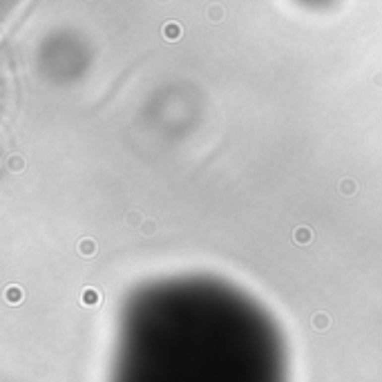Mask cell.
Listing matches in <instances>:
<instances>
[{"label":"cell","mask_w":382,"mask_h":382,"mask_svg":"<svg viewBox=\"0 0 382 382\" xmlns=\"http://www.w3.org/2000/svg\"><path fill=\"white\" fill-rule=\"evenodd\" d=\"M103 302V295H101L99 288L94 286H85L81 291V304L83 306H99Z\"/></svg>","instance_id":"1"},{"label":"cell","mask_w":382,"mask_h":382,"mask_svg":"<svg viewBox=\"0 0 382 382\" xmlns=\"http://www.w3.org/2000/svg\"><path fill=\"white\" fill-rule=\"evenodd\" d=\"M2 297H5L7 304H20V302L25 300V291H23V286H18V284H9V286H5V291H2Z\"/></svg>","instance_id":"2"},{"label":"cell","mask_w":382,"mask_h":382,"mask_svg":"<svg viewBox=\"0 0 382 382\" xmlns=\"http://www.w3.org/2000/svg\"><path fill=\"white\" fill-rule=\"evenodd\" d=\"M293 242L297 244V246H309L311 242H313V228L311 226H297L295 230H293Z\"/></svg>","instance_id":"3"},{"label":"cell","mask_w":382,"mask_h":382,"mask_svg":"<svg viewBox=\"0 0 382 382\" xmlns=\"http://www.w3.org/2000/svg\"><path fill=\"white\" fill-rule=\"evenodd\" d=\"M161 34H163V38L166 41H179L181 38V34H184V27H181L179 23H175V20H168V23H163V27H161Z\"/></svg>","instance_id":"4"},{"label":"cell","mask_w":382,"mask_h":382,"mask_svg":"<svg viewBox=\"0 0 382 382\" xmlns=\"http://www.w3.org/2000/svg\"><path fill=\"white\" fill-rule=\"evenodd\" d=\"M76 251H78V255H81V257H85V259H90V257H94V255H96V251H99V246H96V242H94V239H92V237H83L81 242H78Z\"/></svg>","instance_id":"5"},{"label":"cell","mask_w":382,"mask_h":382,"mask_svg":"<svg viewBox=\"0 0 382 382\" xmlns=\"http://www.w3.org/2000/svg\"><path fill=\"white\" fill-rule=\"evenodd\" d=\"M313 328L315 331H326L328 326H331V315H326V313H315L313 315Z\"/></svg>","instance_id":"6"},{"label":"cell","mask_w":382,"mask_h":382,"mask_svg":"<svg viewBox=\"0 0 382 382\" xmlns=\"http://www.w3.org/2000/svg\"><path fill=\"white\" fill-rule=\"evenodd\" d=\"M7 168H9V172H16V175H20V172L25 170V159L20 157V154H11L9 161H7Z\"/></svg>","instance_id":"7"},{"label":"cell","mask_w":382,"mask_h":382,"mask_svg":"<svg viewBox=\"0 0 382 382\" xmlns=\"http://www.w3.org/2000/svg\"><path fill=\"white\" fill-rule=\"evenodd\" d=\"M143 217H141V212L139 210H130L126 215V226H130V228H141L143 226Z\"/></svg>","instance_id":"8"},{"label":"cell","mask_w":382,"mask_h":382,"mask_svg":"<svg viewBox=\"0 0 382 382\" xmlns=\"http://www.w3.org/2000/svg\"><path fill=\"white\" fill-rule=\"evenodd\" d=\"M340 190H342V194H346V197H351V194L358 190V186H355V181L353 179H342L340 181Z\"/></svg>","instance_id":"9"},{"label":"cell","mask_w":382,"mask_h":382,"mask_svg":"<svg viewBox=\"0 0 382 382\" xmlns=\"http://www.w3.org/2000/svg\"><path fill=\"white\" fill-rule=\"evenodd\" d=\"M141 230H143V235H154V230H157V226H154L152 219H145L143 226H141Z\"/></svg>","instance_id":"10"},{"label":"cell","mask_w":382,"mask_h":382,"mask_svg":"<svg viewBox=\"0 0 382 382\" xmlns=\"http://www.w3.org/2000/svg\"><path fill=\"white\" fill-rule=\"evenodd\" d=\"M208 16H210L212 20H221V16H224V14H221V9H212Z\"/></svg>","instance_id":"11"}]
</instances>
